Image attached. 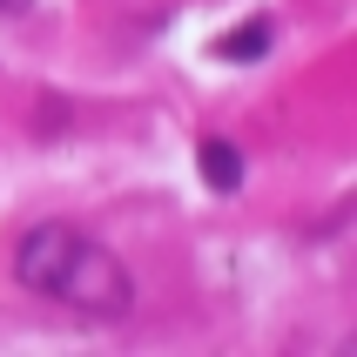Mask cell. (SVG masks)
<instances>
[{
  "mask_svg": "<svg viewBox=\"0 0 357 357\" xmlns=\"http://www.w3.org/2000/svg\"><path fill=\"white\" fill-rule=\"evenodd\" d=\"M54 303H75L81 317L121 324L128 310H135V283H128V270H121L101 243H81V257H75V270H68V283H61Z\"/></svg>",
  "mask_w": 357,
  "mask_h": 357,
  "instance_id": "6da1fadb",
  "label": "cell"
},
{
  "mask_svg": "<svg viewBox=\"0 0 357 357\" xmlns=\"http://www.w3.org/2000/svg\"><path fill=\"white\" fill-rule=\"evenodd\" d=\"M81 243L88 236H81L75 222H34V229L14 243V283L34 290V297H61V283H68V270H75Z\"/></svg>",
  "mask_w": 357,
  "mask_h": 357,
  "instance_id": "7a4b0ae2",
  "label": "cell"
},
{
  "mask_svg": "<svg viewBox=\"0 0 357 357\" xmlns=\"http://www.w3.org/2000/svg\"><path fill=\"white\" fill-rule=\"evenodd\" d=\"M196 169H202V182H209L216 196H236L243 189V155H236V142H222V135H202Z\"/></svg>",
  "mask_w": 357,
  "mask_h": 357,
  "instance_id": "3957f363",
  "label": "cell"
},
{
  "mask_svg": "<svg viewBox=\"0 0 357 357\" xmlns=\"http://www.w3.org/2000/svg\"><path fill=\"white\" fill-rule=\"evenodd\" d=\"M270 40H277V20H270V14H250L243 27H229V34L216 40V54L250 68V61H263V54H270Z\"/></svg>",
  "mask_w": 357,
  "mask_h": 357,
  "instance_id": "277c9868",
  "label": "cell"
},
{
  "mask_svg": "<svg viewBox=\"0 0 357 357\" xmlns=\"http://www.w3.org/2000/svg\"><path fill=\"white\" fill-rule=\"evenodd\" d=\"M27 7H34V0H0V14H27Z\"/></svg>",
  "mask_w": 357,
  "mask_h": 357,
  "instance_id": "5b68a950",
  "label": "cell"
}]
</instances>
